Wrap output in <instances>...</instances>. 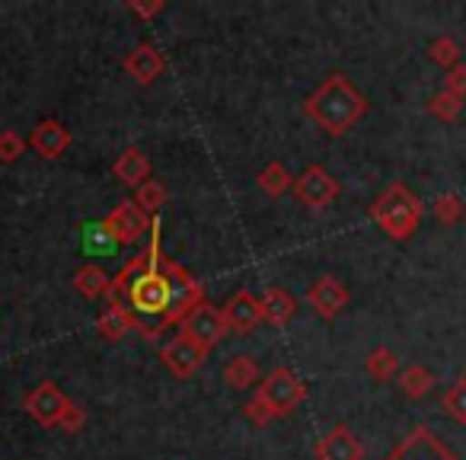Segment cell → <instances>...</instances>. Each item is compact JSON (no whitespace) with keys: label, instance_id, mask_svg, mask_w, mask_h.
<instances>
[{"label":"cell","instance_id":"obj_1","mask_svg":"<svg viewBox=\"0 0 466 460\" xmlns=\"http://www.w3.org/2000/svg\"><path fill=\"white\" fill-rule=\"evenodd\" d=\"M109 301H128V307H135L141 317H157L154 339L160 336L173 317V279H169L167 256L160 247V218L150 224V243L144 253H137L122 272L112 279L109 285Z\"/></svg>","mask_w":466,"mask_h":460},{"label":"cell","instance_id":"obj_2","mask_svg":"<svg viewBox=\"0 0 466 460\" xmlns=\"http://www.w3.org/2000/svg\"><path fill=\"white\" fill-rule=\"evenodd\" d=\"M304 112L326 131V135H345L358 118L368 112V99L349 84L345 74H329L310 99L304 103Z\"/></svg>","mask_w":466,"mask_h":460},{"label":"cell","instance_id":"obj_3","mask_svg":"<svg viewBox=\"0 0 466 460\" xmlns=\"http://www.w3.org/2000/svg\"><path fill=\"white\" fill-rule=\"evenodd\" d=\"M421 211L425 205L419 201V195L409 192L402 182H393L387 192H380L370 205V218L380 224V230H387V237L393 240H409L419 230Z\"/></svg>","mask_w":466,"mask_h":460},{"label":"cell","instance_id":"obj_4","mask_svg":"<svg viewBox=\"0 0 466 460\" xmlns=\"http://www.w3.org/2000/svg\"><path fill=\"white\" fill-rule=\"evenodd\" d=\"M259 396L268 403V409H272L275 419H279V415H288L291 409H298L300 403H304L307 387L300 383V377L294 374V371L275 368L272 374L259 383Z\"/></svg>","mask_w":466,"mask_h":460},{"label":"cell","instance_id":"obj_5","mask_svg":"<svg viewBox=\"0 0 466 460\" xmlns=\"http://www.w3.org/2000/svg\"><path fill=\"white\" fill-rule=\"evenodd\" d=\"M294 195H298L300 205H307L310 211H323L336 201L339 195V182L332 179V173L319 163L307 167L304 173L294 179Z\"/></svg>","mask_w":466,"mask_h":460},{"label":"cell","instance_id":"obj_6","mask_svg":"<svg viewBox=\"0 0 466 460\" xmlns=\"http://www.w3.org/2000/svg\"><path fill=\"white\" fill-rule=\"evenodd\" d=\"M182 332H186L188 339H195L201 349L211 352L230 330H227L224 313H220L214 304H208V301H201V304H195L192 311L186 313V320H182Z\"/></svg>","mask_w":466,"mask_h":460},{"label":"cell","instance_id":"obj_7","mask_svg":"<svg viewBox=\"0 0 466 460\" xmlns=\"http://www.w3.org/2000/svg\"><path fill=\"white\" fill-rule=\"evenodd\" d=\"M383 460H457L453 451L428 425H415Z\"/></svg>","mask_w":466,"mask_h":460},{"label":"cell","instance_id":"obj_8","mask_svg":"<svg viewBox=\"0 0 466 460\" xmlns=\"http://www.w3.org/2000/svg\"><path fill=\"white\" fill-rule=\"evenodd\" d=\"M103 224L109 227V234L116 237L118 243H137L150 230V214H144L135 201L125 199L106 214Z\"/></svg>","mask_w":466,"mask_h":460},{"label":"cell","instance_id":"obj_9","mask_svg":"<svg viewBox=\"0 0 466 460\" xmlns=\"http://www.w3.org/2000/svg\"><path fill=\"white\" fill-rule=\"evenodd\" d=\"M160 358L176 377H192L195 371L205 364L208 358V349H201L195 339H188L186 332H179L176 339H169L167 345L160 349Z\"/></svg>","mask_w":466,"mask_h":460},{"label":"cell","instance_id":"obj_10","mask_svg":"<svg viewBox=\"0 0 466 460\" xmlns=\"http://www.w3.org/2000/svg\"><path fill=\"white\" fill-rule=\"evenodd\" d=\"M67 396L61 394L58 387H55V383H39V387L33 390V394L26 396V403H23V406H26V413L33 415L35 422H39V425H46V428H55L61 422V413H65L67 409Z\"/></svg>","mask_w":466,"mask_h":460},{"label":"cell","instance_id":"obj_11","mask_svg":"<svg viewBox=\"0 0 466 460\" xmlns=\"http://www.w3.org/2000/svg\"><path fill=\"white\" fill-rule=\"evenodd\" d=\"M317 460H364V445L349 425H336L313 447Z\"/></svg>","mask_w":466,"mask_h":460},{"label":"cell","instance_id":"obj_12","mask_svg":"<svg viewBox=\"0 0 466 460\" xmlns=\"http://www.w3.org/2000/svg\"><path fill=\"white\" fill-rule=\"evenodd\" d=\"M224 320H227V330L230 332H240V336H247V332H253L256 326L262 323V304L259 298H253V291H237L230 301L224 304Z\"/></svg>","mask_w":466,"mask_h":460},{"label":"cell","instance_id":"obj_13","mask_svg":"<svg viewBox=\"0 0 466 460\" xmlns=\"http://www.w3.org/2000/svg\"><path fill=\"white\" fill-rule=\"evenodd\" d=\"M307 301H310V307L323 320H336L339 313L349 307L351 294H349V288H345L342 281H336L332 275H323V279H319L317 285L307 291Z\"/></svg>","mask_w":466,"mask_h":460},{"label":"cell","instance_id":"obj_14","mask_svg":"<svg viewBox=\"0 0 466 460\" xmlns=\"http://www.w3.org/2000/svg\"><path fill=\"white\" fill-rule=\"evenodd\" d=\"M125 74H128L135 84L147 87L154 84L157 77H160L163 71H167V58L160 55V48L150 46V42H141V46L131 48V55L125 58Z\"/></svg>","mask_w":466,"mask_h":460},{"label":"cell","instance_id":"obj_15","mask_svg":"<svg viewBox=\"0 0 466 460\" xmlns=\"http://www.w3.org/2000/svg\"><path fill=\"white\" fill-rule=\"evenodd\" d=\"M131 330H137L144 336L141 320H137L135 313L122 304V301H109V304H106V311L99 313V320H96V332L106 339V342H122Z\"/></svg>","mask_w":466,"mask_h":460},{"label":"cell","instance_id":"obj_16","mask_svg":"<svg viewBox=\"0 0 466 460\" xmlns=\"http://www.w3.org/2000/svg\"><path fill=\"white\" fill-rule=\"evenodd\" d=\"M29 144H33L42 160H55V157H61L71 148V131H67L58 118H42V122L35 125Z\"/></svg>","mask_w":466,"mask_h":460},{"label":"cell","instance_id":"obj_17","mask_svg":"<svg viewBox=\"0 0 466 460\" xmlns=\"http://www.w3.org/2000/svg\"><path fill=\"white\" fill-rule=\"evenodd\" d=\"M112 173H116V179L122 182V186H141V182H147V176H150L147 154L137 150V148L122 150L118 160L112 163Z\"/></svg>","mask_w":466,"mask_h":460},{"label":"cell","instance_id":"obj_18","mask_svg":"<svg viewBox=\"0 0 466 460\" xmlns=\"http://www.w3.org/2000/svg\"><path fill=\"white\" fill-rule=\"evenodd\" d=\"M262 320H268V323L275 326H285L288 320L298 313V301H294L291 291H285V288H268L266 294H262Z\"/></svg>","mask_w":466,"mask_h":460},{"label":"cell","instance_id":"obj_19","mask_svg":"<svg viewBox=\"0 0 466 460\" xmlns=\"http://www.w3.org/2000/svg\"><path fill=\"white\" fill-rule=\"evenodd\" d=\"M224 381L230 383L233 390H249L256 381H259V364H256V358L233 355L230 362L224 364Z\"/></svg>","mask_w":466,"mask_h":460},{"label":"cell","instance_id":"obj_20","mask_svg":"<svg viewBox=\"0 0 466 460\" xmlns=\"http://www.w3.org/2000/svg\"><path fill=\"white\" fill-rule=\"evenodd\" d=\"M109 285H112V279L99 266H93V262L90 266H80L77 272H74V288H77L86 301H96V298H103V294H109Z\"/></svg>","mask_w":466,"mask_h":460},{"label":"cell","instance_id":"obj_21","mask_svg":"<svg viewBox=\"0 0 466 460\" xmlns=\"http://www.w3.org/2000/svg\"><path fill=\"white\" fill-rule=\"evenodd\" d=\"M256 182H259V189L268 195V199H279V195H285L288 189L294 186V176L288 173V167L285 163H268L266 169H262L259 176H256Z\"/></svg>","mask_w":466,"mask_h":460},{"label":"cell","instance_id":"obj_22","mask_svg":"<svg viewBox=\"0 0 466 460\" xmlns=\"http://www.w3.org/2000/svg\"><path fill=\"white\" fill-rule=\"evenodd\" d=\"M364 368H368V374L374 377V381H390V377L400 374V358H396V352L387 349V345H377V349L364 358Z\"/></svg>","mask_w":466,"mask_h":460},{"label":"cell","instance_id":"obj_23","mask_svg":"<svg viewBox=\"0 0 466 460\" xmlns=\"http://www.w3.org/2000/svg\"><path fill=\"white\" fill-rule=\"evenodd\" d=\"M400 387H402V394H406L409 400H421V396L431 394L434 377H431V371H428V368L412 364V368L400 371Z\"/></svg>","mask_w":466,"mask_h":460},{"label":"cell","instance_id":"obj_24","mask_svg":"<svg viewBox=\"0 0 466 460\" xmlns=\"http://www.w3.org/2000/svg\"><path fill=\"white\" fill-rule=\"evenodd\" d=\"M135 205L141 208L144 214H154V218H160V208L167 205V189H163V182L157 179H147L137 186L135 192Z\"/></svg>","mask_w":466,"mask_h":460},{"label":"cell","instance_id":"obj_25","mask_svg":"<svg viewBox=\"0 0 466 460\" xmlns=\"http://www.w3.org/2000/svg\"><path fill=\"white\" fill-rule=\"evenodd\" d=\"M463 214H466V208H463V199H460L457 192L438 195V201H434V220H438V224L453 227Z\"/></svg>","mask_w":466,"mask_h":460},{"label":"cell","instance_id":"obj_26","mask_svg":"<svg viewBox=\"0 0 466 460\" xmlns=\"http://www.w3.org/2000/svg\"><path fill=\"white\" fill-rule=\"evenodd\" d=\"M441 406H444V413L451 415V419H457L460 425H466V377H460V381L447 390Z\"/></svg>","mask_w":466,"mask_h":460},{"label":"cell","instance_id":"obj_27","mask_svg":"<svg viewBox=\"0 0 466 460\" xmlns=\"http://www.w3.org/2000/svg\"><path fill=\"white\" fill-rule=\"evenodd\" d=\"M428 55H431V61L434 65H441V67H457L460 65V46L451 39V36H441V39H434L431 42V48H428Z\"/></svg>","mask_w":466,"mask_h":460},{"label":"cell","instance_id":"obj_28","mask_svg":"<svg viewBox=\"0 0 466 460\" xmlns=\"http://www.w3.org/2000/svg\"><path fill=\"white\" fill-rule=\"evenodd\" d=\"M428 112H431L434 118H441V122H453V118L463 112V99L444 90V93H438V97H431V103H428Z\"/></svg>","mask_w":466,"mask_h":460},{"label":"cell","instance_id":"obj_29","mask_svg":"<svg viewBox=\"0 0 466 460\" xmlns=\"http://www.w3.org/2000/svg\"><path fill=\"white\" fill-rule=\"evenodd\" d=\"M84 237H86V247L99 250V253H112V250L118 247V240L109 234V227H106V224H90L84 230Z\"/></svg>","mask_w":466,"mask_h":460},{"label":"cell","instance_id":"obj_30","mask_svg":"<svg viewBox=\"0 0 466 460\" xmlns=\"http://www.w3.org/2000/svg\"><path fill=\"white\" fill-rule=\"evenodd\" d=\"M23 154H26V141H23L20 131H4V135H0V160L16 163Z\"/></svg>","mask_w":466,"mask_h":460},{"label":"cell","instance_id":"obj_31","mask_svg":"<svg viewBox=\"0 0 466 460\" xmlns=\"http://www.w3.org/2000/svg\"><path fill=\"white\" fill-rule=\"evenodd\" d=\"M243 413H247V419L253 422V425H259V428H262V425H268V422L275 419V413L268 409V403L262 400L259 394H256L253 400L247 403V409H243Z\"/></svg>","mask_w":466,"mask_h":460},{"label":"cell","instance_id":"obj_32","mask_svg":"<svg viewBox=\"0 0 466 460\" xmlns=\"http://www.w3.org/2000/svg\"><path fill=\"white\" fill-rule=\"evenodd\" d=\"M167 10L163 0H128V14H135L137 20H154Z\"/></svg>","mask_w":466,"mask_h":460},{"label":"cell","instance_id":"obj_33","mask_svg":"<svg viewBox=\"0 0 466 460\" xmlns=\"http://www.w3.org/2000/svg\"><path fill=\"white\" fill-rule=\"evenodd\" d=\"M86 425V413L77 406V403H67V409L61 413V422H58V428H65V432H80V428Z\"/></svg>","mask_w":466,"mask_h":460},{"label":"cell","instance_id":"obj_34","mask_svg":"<svg viewBox=\"0 0 466 460\" xmlns=\"http://www.w3.org/2000/svg\"><path fill=\"white\" fill-rule=\"evenodd\" d=\"M444 90H447V93H453V97H460V99L466 97V65H457L453 71H447Z\"/></svg>","mask_w":466,"mask_h":460}]
</instances>
